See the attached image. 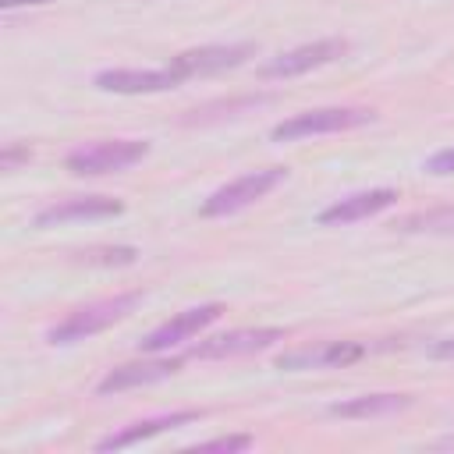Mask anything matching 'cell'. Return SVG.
<instances>
[{
    "mask_svg": "<svg viewBox=\"0 0 454 454\" xmlns=\"http://www.w3.org/2000/svg\"><path fill=\"white\" fill-rule=\"evenodd\" d=\"M181 369L177 358H142V362H128V365H114L99 383L96 394H121V390H135V387H153L170 380Z\"/></svg>",
    "mask_w": 454,
    "mask_h": 454,
    "instance_id": "cell-13",
    "label": "cell"
},
{
    "mask_svg": "<svg viewBox=\"0 0 454 454\" xmlns=\"http://www.w3.org/2000/svg\"><path fill=\"white\" fill-rule=\"evenodd\" d=\"M394 202H397V192H394V188H365V192H351V195L330 202V206L319 213V223H323V227L358 223V220H369V216L390 209Z\"/></svg>",
    "mask_w": 454,
    "mask_h": 454,
    "instance_id": "cell-12",
    "label": "cell"
},
{
    "mask_svg": "<svg viewBox=\"0 0 454 454\" xmlns=\"http://www.w3.org/2000/svg\"><path fill=\"white\" fill-rule=\"evenodd\" d=\"M255 440L248 436V433H234V436H216V440H202V443H195L192 450L195 454H213V450H227V454H234V450H248Z\"/></svg>",
    "mask_w": 454,
    "mask_h": 454,
    "instance_id": "cell-17",
    "label": "cell"
},
{
    "mask_svg": "<svg viewBox=\"0 0 454 454\" xmlns=\"http://www.w3.org/2000/svg\"><path fill=\"white\" fill-rule=\"evenodd\" d=\"M220 312H223V305H220V301L192 305V309L177 312L174 319L160 323L156 330H149V333L138 340V351H142V355H160V351H167V348H174V344H181V340H192V337H195V333H202L209 323H216V319H220Z\"/></svg>",
    "mask_w": 454,
    "mask_h": 454,
    "instance_id": "cell-7",
    "label": "cell"
},
{
    "mask_svg": "<svg viewBox=\"0 0 454 454\" xmlns=\"http://www.w3.org/2000/svg\"><path fill=\"white\" fill-rule=\"evenodd\" d=\"M21 4H46V0H0V7H21Z\"/></svg>",
    "mask_w": 454,
    "mask_h": 454,
    "instance_id": "cell-21",
    "label": "cell"
},
{
    "mask_svg": "<svg viewBox=\"0 0 454 454\" xmlns=\"http://www.w3.org/2000/svg\"><path fill=\"white\" fill-rule=\"evenodd\" d=\"M255 43H209V46H195L184 50L177 57H170V71L177 82H192V78H209V74H223L241 67L248 57H255Z\"/></svg>",
    "mask_w": 454,
    "mask_h": 454,
    "instance_id": "cell-4",
    "label": "cell"
},
{
    "mask_svg": "<svg viewBox=\"0 0 454 454\" xmlns=\"http://www.w3.org/2000/svg\"><path fill=\"white\" fill-rule=\"evenodd\" d=\"M348 53V39H316V43H305V46H294L287 53H277L273 60L259 64V78H298L305 71H316V67H326L333 60H340Z\"/></svg>",
    "mask_w": 454,
    "mask_h": 454,
    "instance_id": "cell-6",
    "label": "cell"
},
{
    "mask_svg": "<svg viewBox=\"0 0 454 454\" xmlns=\"http://www.w3.org/2000/svg\"><path fill=\"white\" fill-rule=\"evenodd\" d=\"M124 202L110 195H71L43 206L35 213V227H53V223H71V220H103V216H121Z\"/></svg>",
    "mask_w": 454,
    "mask_h": 454,
    "instance_id": "cell-10",
    "label": "cell"
},
{
    "mask_svg": "<svg viewBox=\"0 0 454 454\" xmlns=\"http://www.w3.org/2000/svg\"><path fill=\"white\" fill-rule=\"evenodd\" d=\"M429 355H433V358H440V362L454 358V337H447V340H436V344L429 348Z\"/></svg>",
    "mask_w": 454,
    "mask_h": 454,
    "instance_id": "cell-20",
    "label": "cell"
},
{
    "mask_svg": "<svg viewBox=\"0 0 454 454\" xmlns=\"http://www.w3.org/2000/svg\"><path fill=\"white\" fill-rule=\"evenodd\" d=\"M138 259V252L131 245H114V248H89L78 252V262L85 266H131Z\"/></svg>",
    "mask_w": 454,
    "mask_h": 454,
    "instance_id": "cell-16",
    "label": "cell"
},
{
    "mask_svg": "<svg viewBox=\"0 0 454 454\" xmlns=\"http://www.w3.org/2000/svg\"><path fill=\"white\" fill-rule=\"evenodd\" d=\"M365 355V344L358 340H319V344H305V348H291L277 358V369L287 372H305V369H340L351 365Z\"/></svg>",
    "mask_w": 454,
    "mask_h": 454,
    "instance_id": "cell-9",
    "label": "cell"
},
{
    "mask_svg": "<svg viewBox=\"0 0 454 454\" xmlns=\"http://www.w3.org/2000/svg\"><path fill=\"white\" fill-rule=\"evenodd\" d=\"M372 121H376V114L365 106H319V110L284 117L280 124H273L270 138L273 142H294V138H312V135H337V131L365 128Z\"/></svg>",
    "mask_w": 454,
    "mask_h": 454,
    "instance_id": "cell-3",
    "label": "cell"
},
{
    "mask_svg": "<svg viewBox=\"0 0 454 454\" xmlns=\"http://www.w3.org/2000/svg\"><path fill=\"white\" fill-rule=\"evenodd\" d=\"M142 301V291H124V294H114V298H99V301H89L74 312H67L57 326L46 330V340L50 344H74V340H85L92 333H103L106 326L128 319Z\"/></svg>",
    "mask_w": 454,
    "mask_h": 454,
    "instance_id": "cell-1",
    "label": "cell"
},
{
    "mask_svg": "<svg viewBox=\"0 0 454 454\" xmlns=\"http://www.w3.org/2000/svg\"><path fill=\"white\" fill-rule=\"evenodd\" d=\"M426 174H454V145L450 149H440V153H433L429 160H426Z\"/></svg>",
    "mask_w": 454,
    "mask_h": 454,
    "instance_id": "cell-19",
    "label": "cell"
},
{
    "mask_svg": "<svg viewBox=\"0 0 454 454\" xmlns=\"http://www.w3.org/2000/svg\"><path fill=\"white\" fill-rule=\"evenodd\" d=\"M149 156V142L145 138H103V142H89L78 145L64 156V167L78 177H99L110 170H128L135 163H142Z\"/></svg>",
    "mask_w": 454,
    "mask_h": 454,
    "instance_id": "cell-2",
    "label": "cell"
},
{
    "mask_svg": "<svg viewBox=\"0 0 454 454\" xmlns=\"http://www.w3.org/2000/svg\"><path fill=\"white\" fill-rule=\"evenodd\" d=\"M28 160H32L28 142H7L4 153H0V167H4V170H18V167L28 163Z\"/></svg>",
    "mask_w": 454,
    "mask_h": 454,
    "instance_id": "cell-18",
    "label": "cell"
},
{
    "mask_svg": "<svg viewBox=\"0 0 454 454\" xmlns=\"http://www.w3.org/2000/svg\"><path fill=\"white\" fill-rule=\"evenodd\" d=\"M96 89L103 92H121V96H142V92H167V89H177L181 82L174 78L170 67H145V71H135V67H106L92 78Z\"/></svg>",
    "mask_w": 454,
    "mask_h": 454,
    "instance_id": "cell-11",
    "label": "cell"
},
{
    "mask_svg": "<svg viewBox=\"0 0 454 454\" xmlns=\"http://www.w3.org/2000/svg\"><path fill=\"white\" fill-rule=\"evenodd\" d=\"M284 177H287V170H284V167L248 170V174H241V177H234V181H227V184H220V188H216V192L199 206V213H202V216H227V213L248 209L252 202L266 199V195H270Z\"/></svg>",
    "mask_w": 454,
    "mask_h": 454,
    "instance_id": "cell-5",
    "label": "cell"
},
{
    "mask_svg": "<svg viewBox=\"0 0 454 454\" xmlns=\"http://www.w3.org/2000/svg\"><path fill=\"white\" fill-rule=\"evenodd\" d=\"M277 340H284V330L277 326H255V330H231V333H216L209 340H199L195 348H188V358H238V355H255L273 348Z\"/></svg>",
    "mask_w": 454,
    "mask_h": 454,
    "instance_id": "cell-8",
    "label": "cell"
},
{
    "mask_svg": "<svg viewBox=\"0 0 454 454\" xmlns=\"http://www.w3.org/2000/svg\"><path fill=\"white\" fill-rule=\"evenodd\" d=\"M199 419H202V411H195V408L167 411V415H153V419H138V422H131V426H124V429L96 440V450H124L131 443H142L149 436H160L167 429H177V426H188V422H199Z\"/></svg>",
    "mask_w": 454,
    "mask_h": 454,
    "instance_id": "cell-14",
    "label": "cell"
},
{
    "mask_svg": "<svg viewBox=\"0 0 454 454\" xmlns=\"http://www.w3.org/2000/svg\"><path fill=\"white\" fill-rule=\"evenodd\" d=\"M404 408H411L408 394H362V397H351V401H337L326 411L333 419H383V415H394V411H404Z\"/></svg>",
    "mask_w": 454,
    "mask_h": 454,
    "instance_id": "cell-15",
    "label": "cell"
}]
</instances>
